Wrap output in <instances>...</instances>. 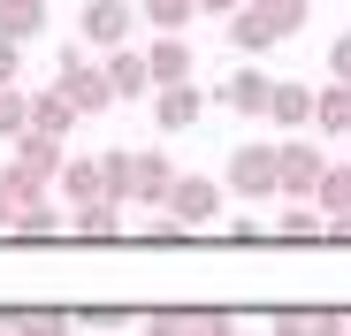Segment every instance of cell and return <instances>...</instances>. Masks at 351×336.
I'll use <instances>...</instances> for the list:
<instances>
[{"label":"cell","mask_w":351,"mask_h":336,"mask_svg":"<svg viewBox=\"0 0 351 336\" xmlns=\"http://www.w3.org/2000/svg\"><path fill=\"white\" fill-rule=\"evenodd\" d=\"M62 168H69V145H62V138L23 130V138L8 145V160H0V184H8L16 206H23V199H46V184H62Z\"/></svg>","instance_id":"1"},{"label":"cell","mask_w":351,"mask_h":336,"mask_svg":"<svg viewBox=\"0 0 351 336\" xmlns=\"http://www.w3.org/2000/svg\"><path fill=\"white\" fill-rule=\"evenodd\" d=\"M221 184L237 199H282V153L275 145H237L229 168H221Z\"/></svg>","instance_id":"2"},{"label":"cell","mask_w":351,"mask_h":336,"mask_svg":"<svg viewBox=\"0 0 351 336\" xmlns=\"http://www.w3.org/2000/svg\"><path fill=\"white\" fill-rule=\"evenodd\" d=\"M53 84H62V99L77 107V115H107V107H114V84H107V69L84 62V46H62V69H53Z\"/></svg>","instance_id":"3"},{"label":"cell","mask_w":351,"mask_h":336,"mask_svg":"<svg viewBox=\"0 0 351 336\" xmlns=\"http://www.w3.org/2000/svg\"><path fill=\"white\" fill-rule=\"evenodd\" d=\"M221 191H229V184H214V176H176V191H168V206H160V214L191 237V230H206V221L221 214Z\"/></svg>","instance_id":"4"},{"label":"cell","mask_w":351,"mask_h":336,"mask_svg":"<svg viewBox=\"0 0 351 336\" xmlns=\"http://www.w3.org/2000/svg\"><path fill=\"white\" fill-rule=\"evenodd\" d=\"M145 336H237L221 306H168V313H145Z\"/></svg>","instance_id":"5"},{"label":"cell","mask_w":351,"mask_h":336,"mask_svg":"<svg viewBox=\"0 0 351 336\" xmlns=\"http://www.w3.org/2000/svg\"><path fill=\"white\" fill-rule=\"evenodd\" d=\"M282 153V199L298 206V199H313L321 191V176H328V153H313L306 138H290V145H275Z\"/></svg>","instance_id":"6"},{"label":"cell","mask_w":351,"mask_h":336,"mask_svg":"<svg viewBox=\"0 0 351 336\" xmlns=\"http://www.w3.org/2000/svg\"><path fill=\"white\" fill-rule=\"evenodd\" d=\"M130 16H138L130 0H84V16H77V31H84V46H107V53H114V46L130 38Z\"/></svg>","instance_id":"7"},{"label":"cell","mask_w":351,"mask_h":336,"mask_svg":"<svg viewBox=\"0 0 351 336\" xmlns=\"http://www.w3.org/2000/svg\"><path fill=\"white\" fill-rule=\"evenodd\" d=\"M214 99H221V107H237V115H267L275 77H260V69L245 62V69H229V77H221V92H214Z\"/></svg>","instance_id":"8"},{"label":"cell","mask_w":351,"mask_h":336,"mask_svg":"<svg viewBox=\"0 0 351 336\" xmlns=\"http://www.w3.org/2000/svg\"><path fill=\"white\" fill-rule=\"evenodd\" d=\"M267 328H275V336H351V313H328V306H282Z\"/></svg>","instance_id":"9"},{"label":"cell","mask_w":351,"mask_h":336,"mask_svg":"<svg viewBox=\"0 0 351 336\" xmlns=\"http://www.w3.org/2000/svg\"><path fill=\"white\" fill-rule=\"evenodd\" d=\"M199 115H206V92H191V84H160L153 92V123L160 130H191Z\"/></svg>","instance_id":"10"},{"label":"cell","mask_w":351,"mask_h":336,"mask_svg":"<svg viewBox=\"0 0 351 336\" xmlns=\"http://www.w3.org/2000/svg\"><path fill=\"white\" fill-rule=\"evenodd\" d=\"M107 84H114V99L160 92V84H153V62H145V46H138V53H130V46H114V53H107Z\"/></svg>","instance_id":"11"},{"label":"cell","mask_w":351,"mask_h":336,"mask_svg":"<svg viewBox=\"0 0 351 336\" xmlns=\"http://www.w3.org/2000/svg\"><path fill=\"white\" fill-rule=\"evenodd\" d=\"M168 191H176V160H168V153H138L130 199H138V206H168Z\"/></svg>","instance_id":"12"},{"label":"cell","mask_w":351,"mask_h":336,"mask_svg":"<svg viewBox=\"0 0 351 336\" xmlns=\"http://www.w3.org/2000/svg\"><path fill=\"white\" fill-rule=\"evenodd\" d=\"M145 62H153V84H191V46H184V31H160V38L145 46Z\"/></svg>","instance_id":"13"},{"label":"cell","mask_w":351,"mask_h":336,"mask_svg":"<svg viewBox=\"0 0 351 336\" xmlns=\"http://www.w3.org/2000/svg\"><path fill=\"white\" fill-rule=\"evenodd\" d=\"M0 328L8 336H69V313L62 306H0Z\"/></svg>","instance_id":"14"},{"label":"cell","mask_w":351,"mask_h":336,"mask_svg":"<svg viewBox=\"0 0 351 336\" xmlns=\"http://www.w3.org/2000/svg\"><path fill=\"white\" fill-rule=\"evenodd\" d=\"M62 199H69V206H92V199H107V168H99L92 153H69V168H62Z\"/></svg>","instance_id":"15"},{"label":"cell","mask_w":351,"mask_h":336,"mask_svg":"<svg viewBox=\"0 0 351 336\" xmlns=\"http://www.w3.org/2000/svg\"><path fill=\"white\" fill-rule=\"evenodd\" d=\"M77 123H84V115L62 99V84H53V92H31V130H46V138H69Z\"/></svg>","instance_id":"16"},{"label":"cell","mask_w":351,"mask_h":336,"mask_svg":"<svg viewBox=\"0 0 351 336\" xmlns=\"http://www.w3.org/2000/svg\"><path fill=\"white\" fill-rule=\"evenodd\" d=\"M313 107H321V92H306V84H282V77H275V99H267V115H275L282 130H306V123H313Z\"/></svg>","instance_id":"17"},{"label":"cell","mask_w":351,"mask_h":336,"mask_svg":"<svg viewBox=\"0 0 351 336\" xmlns=\"http://www.w3.org/2000/svg\"><path fill=\"white\" fill-rule=\"evenodd\" d=\"M62 230H69V214L53 206V199H23V206H16V230H8V237H62Z\"/></svg>","instance_id":"18"},{"label":"cell","mask_w":351,"mask_h":336,"mask_svg":"<svg viewBox=\"0 0 351 336\" xmlns=\"http://www.w3.org/2000/svg\"><path fill=\"white\" fill-rule=\"evenodd\" d=\"M69 230L92 237V245H107L114 230H123V199H92V206H77V214H69Z\"/></svg>","instance_id":"19"},{"label":"cell","mask_w":351,"mask_h":336,"mask_svg":"<svg viewBox=\"0 0 351 336\" xmlns=\"http://www.w3.org/2000/svg\"><path fill=\"white\" fill-rule=\"evenodd\" d=\"M275 237H290V245H313V237H328V214L313 206V199H298L282 221H275Z\"/></svg>","instance_id":"20"},{"label":"cell","mask_w":351,"mask_h":336,"mask_svg":"<svg viewBox=\"0 0 351 336\" xmlns=\"http://www.w3.org/2000/svg\"><path fill=\"white\" fill-rule=\"evenodd\" d=\"M252 16L267 23V38H290V31H306V0H252Z\"/></svg>","instance_id":"21"},{"label":"cell","mask_w":351,"mask_h":336,"mask_svg":"<svg viewBox=\"0 0 351 336\" xmlns=\"http://www.w3.org/2000/svg\"><path fill=\"white\" fill-rule=\"evenodd\" d=\"M221 23H229V46H237V53H245V62H252V53H267V46H275V38H267V23L252 16V0H245V8H237V16H221Z\"/></svg>","instance_id":"22"},{"label":"cell","mask_w":351,"mask_h":336,"mask_svg":"<svg viewBox=\"0 0 351 336\" xmlns=\"http://www.w3.org/2000/svg\"><path fill=\"white\" fill-rule=\"evenodd\" d=\"M313 130H328V138H343V130H351V84H336V77H328V92H321V107H313Z\"/></svg>","instance_id":"23"},{"label":"cell","mask_w":351,"mask_h":336,"mask_svg":"<svg viewBox=\"0 0 351 336\" xmlns=\"http://www.w3.org/2000/svg\"><path fill=\"white\" fill-rule=\"evenodd\" d=\"M313 206H321L328 221H336V214H351V160H328V176H321Z\"/></svg>","instance_id":"24"},{"label":"cell","mask_w":351,"mask_h":336,"mask_svg":"<svg viewBox=\"0 0 351 336\" xmlns=\"http://www.w3.org/2000/svg\"><path fill=\"white\" fill-rule=\"evenodd\" d=\"M0 31L8 38H38L46 31V0H0Z\"/></svg>","instance_id":"25"},{"label":"cell","mask_w":351,"mask_h":336,"mask_svg":"<svg viewBox=\"0 0 351 336\" xmlns=\"http://www.w3.org/2000/svg\"><path fill=\"white\" fill-rule=\"evenodd\" d=\"M31 130V92H16V84H0V145H16Z\"/></svg>","instance_id":"26"},{"label":"cell","mask_w":351,"mask_h":336,"mask_svg":"<svg viewBox=\"0 0 351 336\" xmlns=\"http://www.w3.org/2000/svg\"><path fill=\"white\" fill-rule=\"evenodd\" d=\"M99 168H107V199H130V176H138V153H130V145H107V153H99Z\"/></svg>","instance_id":"27"},{"label":"cell","mask_w":351,"mask_h":336,"mask_svg":"<svg viewBox=\"0 0 351 336\" xmlns=\"http://www.w3.org/2000/svg\"><path fill=\"white\" fill-rule=\"evenodd\" d=\"M191 8H199V0H145L138 16H145L153 31H184V23H191Z\"/></svg>","instance_id":"28"},{"label":"cell","mask_w":351,"mask_h":336,"mask_svg":"<svg viewBox=\"0 0 351 336\" xmlns=\"http://www.w3.org/2000/svg\"><path fill=\"white\" fill-rule=\"evenodd\" d=\"M16 77H23V38L0 31V84H16Z\"/></svg>","instance_id":"29"},{"label":"cell","mask_w":351,"mask_h":336,"mask_svg":"<svg viewBox=\"0 0 351 336\" xmlns=\"http://www.w3.org/2000/svg\"><path fill=\"white\" fill-rule=\"evenodd\" d=\"M328 77L351 84V31H336V46H328Z\"/></svg>","instance_id":"30"},{"label":"cell","mask_w":351,"mask_h":336,"mask_svg":"<svg viewBox=\"0 0 351 336\" xmlns=\"http://www.w3.org/2000/svg\"><path fill=\"white\" fill-rule=\"evenodd\" d=\"M8 230H16V191L0 184V237H8Z\"/></svg>","instance_id":"31"},{"label":"cell","mask_w":351,"mask_h":336,"mask_svg":"<svg viewBox=\"0 0 351 336\" xmlns=\"http://www.w3.org/2000/svg\"><path fill=\"white\" fill-rule=\"evenodd\" d=\"M328 237H336V245H351V214H336V221H328Z\"/></svg>","instance_id":"32"},{"label":"cell","mask_w":351,"mask_h":336,"mask_svg":"<svg viewBox=\"0 0 351 336\" xmlns=\"http://www.w3.org/2000/svg\"><path fill=\"white\" fill-rule=\"evenodd\" d=\"M199 8H214V16H237V8H245V0H199Z\"/></svg>","instance_id":"33"},{"label":"cell","mask_w":351,"mask_h":336,"mask_svg":"<svg viewBox=\"0 0 351 336\" xmlns=\"http://www.w3.org/2000/svg\"><path fill=\"white\" fill-rule=\"evenodd\" d=\"M130 8H145V0H130Z\"/></svg>","instance_id":"34"},{"label":"cell","mask_w":351,"mask_h":336,"mask_svg":"<svg viewBox=\"0 0 351 336\" xmlns=\"http://www.w3.org/2000/svg\"><path fill=\"white\" fill-rule=\"evenodd\" d=\"M343 145H351V130H343Z\"/></svg>","instance_id":"35"},{"label":"cell","mask_w":351,"mask_h":336,"mask_svg":"<svg viewBox=\"0 0 351 336\" xmlns=\"http://www.w3.org/2000/svg\"><path fill=\"white\" fill-rule=\"evenodd\" d=\"M0 336H8V328H0Z\"/></svg>","instance_id":"36"}]
</instances>
